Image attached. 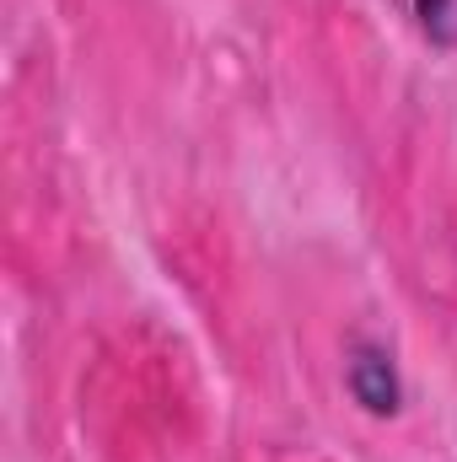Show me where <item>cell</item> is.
Wrapping results in <instances>:
<instances>
[{
  "label": "cell",
  "instance_id": "cell-1",
  "mask_svg": "<svg viewBox=\"0 0 457 462\" xmlns=\"http://www.w3.org/2000/svg\"><path fill=\"white\" fill-rule=\"evenodd\" d=\"M344 387H350V398H355L366 414H377V420L398 414V403H404V382H398L393 355L382 345H371V339H360V345L350 349V360H344Z\"/></svg>",
  "mask_w": 457,
  "mask_h": 462
},
{
  "label": "cell",
  "instance_id": "cell-2",
  "mask_svg": "<svg viewBox=\"0 0 457 462\" xmlns=\"http://www.w3.org/2000/svg\"><path fill=\"white\" fill-rule=\"evenodd\" d=\"M415 11H420V27L431 38H442V43L457 38V5L452 0H415Z\"/></svg>",
  "mask_w": 457,
  "mask_h": 462
}]
</instances>
